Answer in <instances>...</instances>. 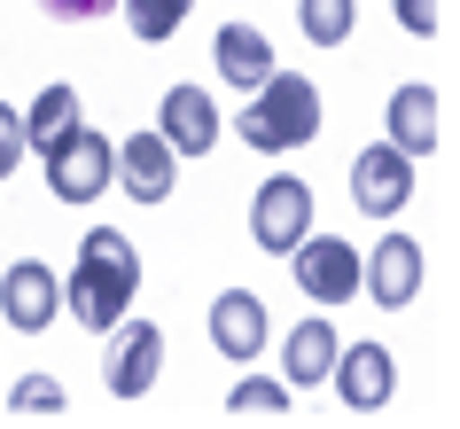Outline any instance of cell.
<instances>
[{
  "label": "cell",
  "instance_id": "cell-11",
  "mask_svg": "<svg viewBox=\"0 0 460 429\" xmlns=\"http://www.w3.org/2000/svg\"><path fill=\"white\" fill-rule=\"evenodd\" d=\"M156 125H164L172 156H203V148L218 141V110H211V94H203V86H172L164 110H156Z\"/></svg>",
  "mask_w": 460,
  "mask_h": 429
},
{
  "label": "cell",
  "instance_id": "cell-12",
  "mask_svg": "<svg viewBox=\"0 0 460 429\" xmlns=\"http://www.w3.org/2000/svg\"><path fill=\"white\" fill-rule=\"evenodd\" d=\"M336 390H343V406H359V414H375V406L390 398V382H398V367H390V352L383 344H351V352H336Z\"/></svg>",
  "mask_w": 460,
  "mask_h": 429
},
{
  "label": "cell",
  "instance_id": "cell-9",
  "mask_svg": "<svg viewBox=\"0 0 460 429\" xmlns=\"http://www.w3.org/2000/svg\"><path fill=\"white\" fill-rule=\"evenodd\" d=\"M359 289L375 297V305H413V297H421V242L383 235L375 258H359Z\"/></svg>",
  "mask_w": 460,
  "mask_h": 429
},
{
  "label": "cell",
  "instance_id": "cell-5",
  "mask_svg": "<svg viewBox=\"0 0 460 429\" xmlns=\"http://www.w3.org/2000/svg\"><path fill=\"white\" fill-rule=\"evenodd\" d=\"M289 265H296V289H305L313 305H351V297H359V250L336 242V235H305L289 250Z\"/></svg>",
  "mask_w": 460,
  "mask_h": 429
},
{
  "label": "cell",
  "instance_id": "cell-19",
  "mask_svg": "<svg viewBox=\"0 0 460 429\" xmlns=\"http://www.w3.org/2000/svg\"><path fill=\"white\" fill-rule=\"evenodd\" d=\"M351 16H359L351 0H296V24H305L313 48H343L351 40Z\"/></svg>",
  "mask_w": 460,
  "mask_h": 429
},
{
  "label": "cell",
  "instance_id": "cell-2",
  "mask_svg": "<svg viewBox=\"0 0 460 429\" xmlns=\"http://www.w3.org/2000/svg\"><path fill=\"white\" fill-rule=\"evenodd\" d=\"M250 148H266V156H289V148H305L320 133V94L305 71H273L266 86H258V102L243 110V125H234Z\"/></svg>",
  "mask_w": 460,
  "mask_h": 429
},
{
  "label": "cell",
  "instance_id": "cell-22",
  "mask_svg": "<svg viewBox=\"0 0 460 429\" xmlns=\"http://www.w3.org/2000/svg\"><path fill=\"white\" fill-rule=\"evenodd\" d=\"M24 110H8V102H0V180H8V172L24 165Z\"/></svg>",
  "mask_w": 460,
  "mask_h": 429
},
{
  "label": "cell",
  "instance_id": "cell-4",
  "mask_svg": "<svg viewBox=\"0 0 460 429\" xmlns=\"http://www.w3.org/2000/svg\"><path fill=\"white\" fill-rule=\"evenodd\" d=\"M110 180H118V148L102 141V133H86V125H78L71 141L48 148V188L63 195V203H94Z\"/></svg>",
  "mask_w": 460,
  "mask_h": 429
},
{
  "label": "cell",
  "instance_id": "cell-10",
  "mask_svg": "<svg viewBox=\"0 0 460 429\" xmlns=\"http://www.w3.org/2000/svg\"><path fill=\"white\" fill-rule=\"evenodd\" d=\"M437 141H445V102H437V86H398L390 94V148L398 156H429Z\"/></svg>",
  "mask_w": 460,
  "mask_h": 429
},
{
  "label": "cell",
  "instance_id": "cell-21",
  "mask_svg": "<svg viewBox=\"0 0 460 429\" xmlns=\"http://www.w3.org/2000/svg\"><path fill=\"white\" fill-rule=\"evenodd\" d=\"M8 406H16V414H63V382H48V375H24Z\"/></svg>",
  "mask_w": 460,
  "mask_h": 429
},
{
  "label": "cell",
  "instance_id": "cell-7",
  "mask_svg": "<svg viewBox=\"0 0 460 429\" xmlns=\"http://www.w3.org/2000/svg\"><path fill=\"white\" fill-rule=\"evenodd\" d=\"M351 203H359L367 219H390L413 203V156H398V148H367L359 165H351Z\"/></svg>",
  "mask_w": 460,
  "mask_h": 429
},
{
  "label": "cell",
  "instance_id": "cell-1",
  "mask_svg": "<svg viewBox=\"0 0 460 429\" xmlns=\"http://www.w3.org/2000/svg\"><path fill=\"white\" fill-rule=\"evenodd\" d=\"M133 289H141L133 242H125L118 227H94V235L78 242V265L63 273V305H71L86 328H118L125 312H133Z\"/></svg>",
  "mask_w": 460,
  "mask_h": 429
},
{
  "label": "cell",
  "instance_id": "cell-24",
  "mask_svg": "<svg viewBox=\"0 0 460 429\" xmlns=\"http://www.w3.org/2000/svg\"><path fill=\"white\" fill-rule=\"evenodd\" d=\"M55 16H110V8H118V0H48Z\"/></svg>",
  "mask_w": 460,
  "mask_h": 429
},
{
  "label": "cell",
  "instance_id": "cell-18",
  "mask_svg": "<svg viewBox=\"0 0 460 429\" xmlns=\"http://www.w3.org/2000/svg\"><path fill=\"white\" fill-rule=\"evenodd\" d=\"M118 8H125V24H133V40L164 48L172 31L188 24V8H195V0H118Z\"/></svg>",
  "mask_w": 460,
  "mask_h": 429
},
{
  "label": "cell",
  "instance_id": "cell-20",
  "mask_svg": "<svg viewBox=\"0 0 460 429\" xmlns=\"http://www.w3.org/2000/svg\"><path fill=\"white\" fill-rule=\"evenodd\" d=\"M226 414H234V422H273V414H289V390H281V382H266V375H250V382H234Z\"/></svg>",
  "mask_w": 460,
  "mask_h": 429
},
{
  "label": "cell",
  "instance_id": "cell-13",
  "mask_svg": "<svg viewBox=\"0 0 460 429\" xmlns=\"http://www.w3.org/2000/svg\"><path fill=\"white\" fill-rule=\"evenodd\" d=\"M211 344L226 359H243V367H250V359L266 352V305H258L250 289H226V297L211 305Z\"/></svg>",
  "mask_w": 460,
  "mask_h": 429
},
{
  "label": "cell",
  "instance_id": "cell-23",
  "mask_svg": "<svg viewBox=\"0 0 460 429\" xmlns=\"http://www.w3.org/2000/svg\"><path fill=\"white\" fill-rule=\"evenodd\" d=\"M398 24L406 31H437V0H398Z\"/></svg>",
  "mask_w": 460,
  "mask_h": 429
},
{
  "label": "cell",
  "instance_id": "cell-16",
  "mask_svg": "<svg viewBox=\"0 0 460 429\" xmlns=\"http://www.w3.org/2000/svg\"><path fill=\"white\" fill-rule=\"evenodd\" d=\"M336 352H343V344H336V328H328V320L313 312V320H305V328L289 335V352H281V367H289V382H305V390H313V382L328 375V367H336Z\"/></svg>",
  "mask_w": 460,
  "mask_h": 429
},
{
  "label": "cell",
  "instance_id": "cell-6",
  "mask_svg": "<svg viewBox=\"0 0 460 429\" xmlns=\"http://www.w3.org/2000/svg\"><path fill=\"white\" fill-rule=\"evenodd\" d=\"M0 312H8V328L40 335L55 312H63V273L40 265V258H16L8 273H0Z\"/></svg>",
  "mask_w": 460,
  "mask_h": 429
},
{
  "label": "cell",
  "instance_id": "cell-3",
  "mask_svg": "<svg viewBox=\"0 0 460 429\" xmlns=\"http://www.w3.org/2000/svg\"><path fill=\"white\" fill-rule=\"evenodd\" d=\"M250 235H258V250L289 258L296 242L313 235V188L296 172H273L266 188H258V203H250Z\"/></svg>",
  "mask_w": 460,
  "mask_h": 429
},
{
  "label": "cell",
  "instance_id": "cell-8",
  "mask_svg": "<svg viewBox=\"0 0 460 429\" xmlns=\"http://www.w3.org/2000/svg\"><path fill=\"white\" fill-rule=\"evenodd\" d=\"M164 367V328L156 320H118L110 328V390L118 398H141L148 382Z\"/></svg>",
  "mask_w": 460,
  "mask_h": 429
},
{
  "label": "cell",
  "instance_id": "cell-14",
  "mask_svg": "<svg viewBox=\"0 0 460 429\" xmlns=\"http://www.w3.org/2000/svg\"><path fill=\"white\" fill-rule=\"evenodd\" d=\"M211 55H218V78L243 86V94H258V86L281 71V63H273V40H266V31H250V24H226L211 40Z\"/></svg>",
  "mask_w": 460,
  "mask_h": 429
},
{
  "label": "cell",
  "instance_id": "cell-17",
  "mask_svg": "<svg viewBox=\"0 0 460 429\" xmlns=\"http://www.w3.org/2000/svg\"><path fill=\"white\" fill-rule=\"evenodd\" d=\"M71 133H78V94H71V86H48V94L24 110V141L48 156V148H55V141H71Z\"/></svg>",
  "mask_w": 460,
  "mask_h": 429
},
{
  "label": "cell",
  "instance_id": "cell-15",
  "mask_svg": "<svg viewBox=\"0 0 460 429\" xmlns=\"http://www.w3.org/2000/svg\"><path fill=\"white\" fill-rule=\"evenodd\" d=\"M118 172H125V195L133 203H164L172 195V141L164 133H133L118 148Z\"/></svg>",
  "mask_w": 460,
  "mask_h": 429
}]
</instances>
